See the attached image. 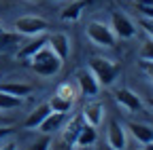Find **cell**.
<instances>
[{
	"label": "cell",
	"instance_id": "1",
	"mask_svg": "<svg viewBox=\"0 0 153 150\" xmlns=\"http://www.w3.org/2000/svg\"><path fill=\"white\" fill-rule=\"evenodd\" d=\"M26 64L38 74V76H55V74H60V70L64 66V61L57 57V55L47 45L38 51V53H34Z\"/></svg>",
	"mask_w": 153,
	"mask_h": 150
},
{
	"label": "cell",
	"instance_id": "2",
	"mask_svg": "<svg viewBox=\"0 0 153 150\" xmlns=\"http://www.w3.org/2000/svg\"><path fill=\"white\" fill-rule=\"evenodd\" d=\"M89 72L96 76V80L100 83V87H111L119 76V66L115 64L113 59L100 57V55H94L89 59Z\"/></svg>",
	"mask_w": 153,
	"mask_h": 150
},
{
	"label": "cell",
	"instance_id": "3",
	"mask_svg": "<svg viewBox=\"0 0 153 150\" xmlns=\"http://www.w3.org/2000/svg\"><path fill=\"white\" fill-rule=\"evenodd\" d=\"M85 34L96 47H102V49H113L115 42H117V36H115L111 23H104V21H98V19L87 23Z\"/></svg>",
	"mask_w": 153,
	"mask_h": 150
},
{
	"label": "cell",
	"instance_id": "4",
	"mask_svg": "<svg viewBox=\"0 0 153 150\" xmlns=\"http://www.w3.org/2000/svg\"><path fill=\"white\" fill-rule=\"evenodd\" d=\"M13 28L19 36H30L32 38V36H38V34H47L49 23L47 19L36 17V15H22L13 21Z\"/></svg>",
	"mask_w": 153,
	"mask_h": 150
},
{
	"label": "cell",
	"instance_id": "5",
	"mask_svg": "<svg viewBox=\"0 0 153 150\" xmlns=\"http://www.w3.org/2000/svg\"><path fill=\"white\" fill-rule=\"evenodd\" d=\"M106 146L111 150H126L128 148L126 125H121L115 119H108V125H106Z\"/></svg>",
	"mask_w": 153,
	"mask_h": 150
},
{
	"label": "cell",
	"instance_id": "6",
	"mask_svg": "<svg viewBox=\"0 0 153 150\" xmlns=\"http://www.w3.org/2000/svg\"><path fill=\"white\" fill-rule=\"evenodd\" d=\"M79 114L83 116V121H85L87 125H91V127H96V129H98V127L104 123L106 108H104V104H102L100 100L89 97V100L85 102V106H83V110L79 112Z\"/></svg>",
	"mask_w": 153,
	"mask_h": 150
},
{
	"label": "cell",
	"instance_id": "7",
	"mask_svg": "<svg viewBox=\"0 0 153 150\" xmlns=\"http://www.w3.org/2000/svg\"><path fill=\"white\" fill-rule=\"evenodd\" d=\"M113 95H115V102H117V106L123 108L126 112H140V110L145 108L143 97L138 95V93H134L132 89H128V87H119L117 91L113 93Z\"/></svg>",
	"mask_w": 153,
	"mask_h": 150
},
{
	"label": "cell",
	"instance_id": "8",
	"mask_svg": "<svg viewBox=\"0 0 153 150\" xmlns=\"http://www.w3.org/2000/svg\"><path fill=\"white\" fill-rule=\"evenodd\" d=\"M76 89H79V95H87V97H96L100 93V83L96 80V76L89 72V68H83L76 72Z\"/></svg>",
	"mask_w": 153,
	"mask_h": 150
},
{
	"label": "cell",
	"instance_id": "9",
	"mask_svg": "<svg viewBox=\"0 0 153 150\" xmlns=\"http://www.w3.org/2000/svg\"><path fill=\"white\" fill-rule=\"evenodd\" d=\"M111 28H113L115 36L121 38V40H128V38L136 36V28L130 21V17H126L123 13H113L111 15Z\"/></svg>",
	"mask_w": 153,
	"mask_h": 150
},
{
	"label": "cell",
	"instance_id": "10",
	"mask_svg": "<svg viewBox=\"0 0 153 150\" xmlns=\"http://www.w3.org/2000/svg\"><path fill=\"white\" fill-rule=\"evenodd\" d=\"M47 47H49L62 61L68 59V55H70V38H68V34H64V32L47 34Z\"/></svg>",
	"mask_w": 153,
	"mask_h": 150
},
{
	"label": "cell",
	"instance_id": "11",
	"mask_svg": "<svg viewBox=\"0 0 153 150\" xmlns=\"http://www.w3.org/2000/svg\"><path fill=\"white\" fill-rule=\"evenodd\" d=\"M47 45V34H38V36H32V40H28V42H22V47L17 49V59L19 61H28L34 53H38L43 47Z\"/></svg>",
	"mask_w": 153,
	"mask_h": 150
},
{
	"label": "cell",
	"instance_id": "12",
	"mask_svg": "<svg viewBox=\"0 0 153 150\" xmlns=\"http://www.w3.org/2000/svg\"><path fill=\"white\" fill-rule=\"evenodd\" d=\"M126 131H128V133L136 140L140 146L153 142V127L147 125V123H136V121H132V123L126 125Z\"/></svg>",
	"mask_w": 153,
	"mask_h": 150
},
{
	"label": "cell",
	"instance_id": "13",
	"mask_svg": "<svg viewBox=\"0 0 153 150\" xmlns=\"http://www.w3.org/2000/svg\"><path fill=\"white\" fill-rule=\"evenodd\" d=\"M66 121H68V114L49 112L47 119H45L41 125H38V131H41V133H47V135H53V133H57V131H62V129H64Z\"/></svg>",
	"mask_w": 153,
	"mask_h": 150
},
{
	"label": "cell",
	"instance_id": "14",
	"mask_svg": "<svg viewBox=\"0 0 153 150\" xmlns=\"http://www.w3.org/2000/svg\"><path fill=\"white\" fill-rule=\"evenodd\" d=\"M83 125H85V121H83L81 114L70 116V121H66V125L62 129V142H66L68 146H74V140H76V135H79Z\"/></svg>",
	"mask_w": 153,
	"mask_h": 150
},
{
	"label": "cell",
	"instance_id": "15",
	"mask_svg": "<svg viewBox=\"0 0 153 150\" xmlns=\"http://www.w3.org/2000/svg\"><path fill=\"white\" fill-rule=\"evenodd\" d=\"M51 112V108H49V104L45 102V104H41V106H36L30 114L26 116V121H24V129H30V131H34V129H38V125H41L45 119H47V114Z\"/></svg>",
	"mask_w": 153,
	"mask_h": 150
},
{
	"label": "cell",
	"instance_id": "16",
	"mask_svg": "<svg viewBox=\"0 0 153 150\" xmlns=\"http://www.w3.org/2000/svg\"><path fill=\"white\" fill-rule=\"evenodd\" d=\"M96 142H98V131H96V127L85 123L74 140V148H91Z\"/></svg>",
	"mask_w": 153,
	"mask_h": 150
},
{
	"label": "cell",
	"instance_id": "17",
	"mask_svg": "<svg viewBox=\"0 0 153 150\" xmlns=\"http://www.w3.org/2000/svg\"><path fill=\"white\" fill-rule=\"evenodd\" d=\"M32 85H28V83H0V91H4V93H9V95H15V97H19V100H24V97H28L30 93H32Z\"/></svg>",
	"mask_w": 153,
	"mask_h": 150
},
{
	"label": "cell",
	"instance_id": "18",
	"mask_svg": "<svg viewBox=\"0 0 153 150\" xmlns=\"http://www.w3.org/2000/svg\"><path fill=\"white\" fill-rule=\"evenodd\" d=\"M22 47V36L17 32H2L0 34V53H11Z\"/></svg>",
	"mask_w": 153,
	"mask_h": 150
},
{
	"label": "cell",
	"instance_id": "19",
	"mask_svg": "<svg viewBox=\"0 0 153 150\" xmlns=\"http://www.w3.org/2000/svg\"><path fill=\"white\" fill-rule=\"evenodd\" d=\"M47 104H49L51 112H60V114H70L72 106H74V102H70L66 97H60V95H51Z\"/></svg>",
	"mask_w": 153,
	"mask_h": 150
},
{
	"label": "cell",
	"instance_id": "20",
	"mask_svg": "<svg viewBox=\"0 0 153 150\" xmlns=\"http://www.w3.org/2000/svg\"><path fill=\"white\" fill-rule=\"evenodd\" d=\"M83 7H85V2H72L70 7H66L64 11H62V19L64 21H76L81 17V13H83Z\"/></svg>",
	"mask_w": 153,
	"mask_h": 150
},
{
	"label": "cell",
	"instance_id": "21",
	"mask_svg": "<svg viewBox=\"0 0 153 150\" xmlns=\"http://www.w3.org/2000/svg\"><path fill=\"white\" fill-rule=\"evenodd\" d=\"M55 95H60V97H66V100L74 102L76 97H79V89H76V85H72V83H62L60 87L55 89Z\"/></svg>",
	"mask_w": 153,
	"mask_h": 150
},
{
	"label": "cell",
	"instance_id": "22",
	"mask_svg": "<svg viewBox=\"0 0 153 150\" xmlns=\"http://www.w3.org/2000/svg\"><path fill=\"white\" fill-rule=\"evenodd\" d=\"M19 106H22V100H19V97L9 95V93H4V91H0V110H2V112L15 110V108H19Z\"/></svg>",
	"mask_w": 153,
	"mask_h": 150
},
{
	"label": "cell",
	"instance_id": "23",
	"mask_svg": "<svg viewBox=\"0 0 153 150\" xmlns=\"http://www.w3.org/2000/svg\"><path fill=\"white\" fill-rule=\"evenodd\" d=\"M138 57H140V61H153V38H147V40L140 45Z\"/></svg>",
	"mask_w": 153,
	"mask_h": 150
},
{
	"label": "cell",
	"instance_id": "24",
	"mask_svg": "<svg viewBox=\"0 0 153 150\" xmlns=\"http://www.w3.org/2000/svg\"><path fill=\"white\" fill-rule=\"evenodd\" d=\"M51 144H53L51 135L43 133V138H38L34 144H30V146H28V150H51Z\"/></svg>",
	"mask_w": 153,
	"mask_h": 150
},
{
	"label": "cell",
	"instance_id": "25",
	"mask_svg": "<svg viewBox=\"0 0 153 150\" xmlns=\"http://www.w3.org/2000/svg\"><path fill=\"white\" fill-rule=\"evenodd\" d=\"M134 7H136V11L140 13L143 19H153V4H136L134 2Z\"/></svg>",
	"mask_w": 153,
	"mask_h": 150
},
{
	"label": "cell",
	"instance_id": "26",
	"mask_svg": "<svg viewBox=\"0 0 153 150\" xmlns=\"http://www.w3.org/2000/svg\"><path fill=\"white\" fill-rule=\"evenodd\" d=\"M140 68H143V72L147 74V78L153 83V61H140Z\"/></svg>",
	"mask_w": 153,
	"mask_h": 150
},
{
	"label": "cell",
	"instance_id": "27",
	"mask_svg": "<svg viewBox=\"0 0 153 150\" xmlns=\"http://www.w3.org/2000/svg\"><path fill=\"white\" fill-rule=\"evenodd\" d=\"M140 28L149 34V38H153V19H140Z\"/></svg>",
	"mask_w": 153,
	"mask_h": 150
},
{
	"label": "cell",
	"instance_id": "28",
	"mask_svg": "<svg viewBox=\"0 0 153 150\" xmlns=\"http://www.w3.org/2000/svg\"><path fill=\"white\" fill-rule=\"evenodd\" d=\"M13 133V127L11 125H4V127H0V140H4L7 135H11Z\"/></svg>",
	"mask_w": 153,
	"mask_h": 150
},
{
	"label": "cell",
	"instance_id": "29",
	"mask_svg": "<svg viewBox=\"0 0 153 150\" xmlns=\"http://www.w3.org/2000/svg\"><path fill=\"white\" fill-rule=\"evenodd\" d=\"M0 150H17V144H15V142H2Z\"/></svg>",
	"mask_w": 153,
	"mask_h": 150
},
{
	"label": "cell",
	"instance_id": "30",
	"mask_svg": "<svg viewBox=\"0 0 153 150\" xmlns=\"http://www.w3.org/2000/svg\"><path fill=\"white\" fill-rule=\"evenodd\" d=\"M136 4H153V0H134Z\"/></svg>",
	"mask_w": 153,
	"mask_h": 150
},
{
	"label": "cell",
	"instance_id": "31",
	"mask_svg": "<svg viewBox=\"0 0 153 150\" xmlns=\"http://www.w3.org/2000/svg\"><path fill=\"white\" fill-rule=\"evenodd\" d=\"M143 150H153V142H149V144H145V146H143Z\"/></svg>",
	"mask_w": 153,
	"mask_h": 150
},
{
	"label": "cell",
	"instance_id": "32",
	"mask_svg": "<svg viewBox=\"0 0 153 150\" xmlns=\"http://www.w3.org/2000/svg\"><path fill=\"white\" fill-rule=\"evenodd\" d=\"M74 150H91V148H74Z\"/></svg>",
	"mask_w": 153,
	"mask_h": 150
},
{
	"label": "cell",
	"instance_id": "33",
	"mask_svg": "<svg viewBox=\"0 0 153 150\" xmlns=\"http://www.w3.org/2000/svg\"><path fill=\"white\" fill-rule=\"evenodd\" d=\"M149 106H151V108H153V97H151V100H149Z\"/></svg>",
	"mask_w": 153,
	"mask_h": 150
},
{
	"label": "cell",
	"instance_id": "34",
	"mask_svg": "<svg viewBox=\"0 0 153 150\" xmlns=\"http://www.w3.org/2000/svg\"><path fill=\"white\" fill-rule=\"evenodd\" d=\"M2 32H4V28H2V23H0V34H2Z\"/></svg>",
	"mask_w": 153,
	"mask_h": 150
},
{
	"label": "cell",
	"instance_id": "35",
	"mask_svg": "<svg viewBox=\"0 0 153 150\" xmlns=\"http://www.w3.org/2000/svg\"><path fill=\"white\" fill-rule=\"evenodd\" d=\"M0 125H2V119H0Z\"/></svg>",
	"mask_w": 153,
	"mask_h": 150
},
{
	"label": "cell",
	"instance_id": "36",
	"mask_svg": "<svg viewBox=\"0 0 153 150\" xmlns=\"http://www.w3.org/2000/svg\"><path fill=\"white\" fill-rule=\"evenodd\" d=\"M140 150H143V148H140Z\"/></svg>",
	"mask_w": 153,
	"mask_h": 150
}]
</instances>
